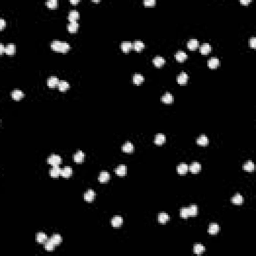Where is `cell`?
Masks as SVG:
<instances>
[{
  "label": "cell",
  "mask_w": 256,
  "mask_h": 256,
  "mask_svg": "<svg viewBox=\"0 0 256 256\" xmlns=\"http://www.w3.org/2000/svg\"><path fill=\"white\" fill-rule=\"evenodd\" d=\"M115 172H116L117 175H119V176H124V175L126 174V172H127L126 166H125L124 164H120V165H118L116 167Z\"/></svg>",
  "instance_id": "6"
},
{
  "label": "cell",
  "mask_w": 256,
  "mask_h": 256,
  "mask_svg": "<svg viewBox=\"0 0 256 256\" xmlns=\"http://www.w3.org/2000/svg\"><path fill=\"white\" fill-rule=\"evenodd\" d=\"M59 175H61V169H60L59 165L52 167L50 169V176L53 178H57Z\"/></svg>",
  "instance_id": "4"
},
{
  "label": "cell",
  "mask_w": 256,
  "mask_h": 256,
  "mask_svg": "<svg viewBox=\"0 0 256 256\" xmlns=\"http://www.w3.org/2000/svg\"><path fill=\"white\" fill-rule=\"evenodd\" d=\"M187 46L190 50H195V49L198 48V46H199L198 40H196V39H190V40L187 42Z\"/></svg>",
  "instance_id": "17"
},
{
  "label": "cell",
  "mask_w": 256,
  "mask_h": 256,
  "mask_svg": "<svg viewBox=\"0 0 256 256\" xmlns=\"http://www.w3.org/2000/svg\"><path fill=\"white\" fill-rule=\"evenodd\" d=\"M78 17H79V13H78L77 10H75V9L71 10V11L69 12V14H68V19L70 20V22L76 21L78 19Z\"/></svg>",
  "instance_id": "23"
},
{
  "label": "cell",
  "mask_w": 256,
  "mask_h": 256,
  "mask_svg": "<svg viewBox=\"0 0 256 256\" xmlns=\"http://www.w3.org/2000/svg\"><path fill=\"white\" fill-rule=\"evenodd\" d=\"M57 4H58L57 0H48V1L46 2V5L48 6V8H50V9H54V8L57 6Z\"/></svg>",
  "instance_id": "41"
},
{
  "label": "cell",
  "mask_w": 256,
  "mask_h": 256,
  "mask_svg": "<svg viewBox=\"0 0 256 256\" xmlns=\"http://www.w3.org/2000/svg\"><path fill=\"white\" fill-rule=\"evenodd\" d=\"M243 169L245 171H248V172H251V171L254 170V163L252 161H247L246 163L243 165Z\"/></svg>",
  "instance_id": "34"
},
{
  "label": "cell",
  "mask_w": 256,
  "mask_h": 256,
  "mask_svg": "<svg viewBox=\"0 0 256 256\" xmlns=\"http://www.w3.org/2000/svg\"><path fill=\"white\" fill-rule=\"evenodd\" d=\"M218 65H219V59H218V58L212 57V58H210V59L208 60V66H209V68L214 69V68H216Z\"/></svg>",
  "instance_id": "24"
},
{
  "label": "cell",
  "mask_w": 256,
  "mask_h": 256,
  "mask_svg": "<svg viewBox=\"0 0 256 256\" xmlns=\"http://www.w3.org/2000/svg\"><path fill=\"white\" fill-rule=\"evenodd\" d=\"M133 48L135 49L136 51H141L144 48V43L141 40H136L135 42L133 43Z\"/></svg>",
  "instance_id": "33"
},
{
  "label": "cell",
  "mask_w": 256,
  "mask_h": 256,
  "mask_svg": "<svg viewBox=\"0 0 256 256\" xmlns=\"http://www.w3.org/2000/svg\"><path fill=\"white\" fill-rule=\"evenodd\" d=\"M165 140H166L165 135L162 133H158L157 135L155 136V138H154V142H155V144H157V145H162L164 142H165Z\"/></svg>",
  "instance_id": "9"
},
{
  "label": "cell",
  "mask_w": 256,
  "mask_h": 256,
  "mask_svg": "<svg viewBox=\"0 0 256 256\" xmlns=\"http://www.w3.org/2000/svg\"><path fill=\"white\" fill-rule=\"evenodd\" d=\"M54 248H55V244H54L50 239H48L46 241V243H45V249H46L47 251H53Z\"/></svg>",
  "instance_id": "39"
},
{
  "label": "cell",
  "mask_w": 256,
  "mask_h": 256,
  "mask_svg": "<svg viewBox=\"0 0 256 256\" xmlns=\"http://www.w3.org/2000/svg\"><path fill=\"white\" fill-rule=\"evenodd\" d=\"M47 162L52 166H57L61 163V157L59 155H57V154H52V155L48 157Z\"/></svg>",
  "instance_id": "2"
},
{
  "label": "cell",
  "mask_w": 256,
  "mask_h": 256,
  "mask_svg": "<svg viewBox=\"0 0 256 256\" xmlns=\"http://www.w3.org/2000/svg\"><path fill=\"white\" fill-rule=\"evenodd\" d=\"M121 49H122L123 52L127 53V52L130 51V49L133 48V43L129 42V41H124V42L121 43Z\"/></svg>",
  "instance_id": "8"
},
{
  "label": "cell",
  "mask_w": 256,
  "mask_h": 256,
  "mask_svg": "<svg viewBox=\"0 0 256 256\" xmlns=\"http://www.w3.org/2000/svg\"><path fill=\"white\" fill-rule=\"evenodd\" d=\"M72 175V168L70 166H65L63 169H61V176L64 178H69Z\"/></svg>",
  "instance_id": "7"
},
{
  "label": "cell",
  "mask_w": 256,
  "mask_h": 256,
  "mask_svg": "<svg viewBox=\"0 0 256 256\" xmlns=\"http://www.w3.org/2000/svg\"><path fill=\"white\" fill-rule=\"evenodd\" d=\"M122 150L126 153H131L134 150V146L131 142H125L122 146Z\"/></svg>",
  "instance_id": "19"
},
{
  "label": "cell",
  "mask_w": 256,
  "mask_h": 256,
  "mask_svg": "<svg viewBox=\"0 0 256 256\" xmlns=\"http://www.w3.org/2000/svg\"><path fill=\"white\" fill-rule=\"evenodd\" d=\"M251 2V0H240V3H242V4H248V3H250Z\"/></svg>",
  "instance_id": "46"
},
{
  "label": "cell",
  "mask_w": 256,
  "mask_h": 256,
  "mask_svg": "<svg viewBox=\"0 0 256 256\" xmlns=\"http://www.w3.org/2000/svg\"><path fill=\"white\" fill-rule=\"evenodd\" d=\"M110 178V174L107 172V171H102V172L99 174L98 179L100 182H107Z\"/></svg>",
  "instance_id": "27"
},
{
  "label": "cell",
  "mask_w": 256,
  "mask_h": 256,
  "mask_svg": "<svg viewBox=\"0 0 256 256\" xmlns=\"http://www.w3.org/2000/svg\"><path fill=\"white\" fill-rule=\"evenodd\" d=\"M188 210H189V216H195L197 213H198V208L195 204H192L188 207Z\"/></svg>",
  "instance_id": "38"
},
{
  "label": "cell",
  "mask_w": 256,
  "mask_h": 256,
  "mask_svg": "<svg viewBox=\"0 0 256 256\" xmlns=\"http://www.w3.org/2000/svg\"><path fill=\"white\" fill-rule=\"evenodd\" d=\"M165 63V59L162 56H155L153 58V64L156 67H161L163 66V64Z\"/></svg>",
  "instance_id": "10"
},
{
  "label": "cell",
  "mask_w": 256,
  "mask_h": 256,
  "mask_svg": "<svg viewBox=\"0 0 256 256\" xmlns=\"http://www.w3.org/2000/svg\"><path fill=\"white\" fill-rule=\"evenodd\" d=\"M197 143H198L199 145H201V146H205V145L208 144V138L206 137L205 135L199 136L198 139H197Z\"/></svg>",
  "instance_id": "35"
},
{
  "label": "cell",
  "mask_w": 256,
  "mask_h": 256,
  "mask_svg": "<svg viewBox=\"0 0 256 256\" xmlns=\"http://www.w3.org/2000/svg\"><path fill=\"white\" fill-rule=\"evenodd\" d=\"M210 51H211V46H210V44H208V43H203L200 46V52L203 55L208 54Z\"/></svg>",
  "instance_id": "25"
},
{
  "label": "cell",
  "mask_w": 256,
  "mask_h": 256,
  "mask_svg": "<svg viewBox=\"0 0 256 256\" xmlns=\"http://www.w3.org/2000/svg\"><path fill=\"white\" fill-rule=\"evenodd\" d=\"M70 3L71 4H77L78 3V0H70Z\"/></svg>",
  "instance_id": "47"
},
{
  "label": "cell",
  "mask_w": 256,
  "mask_h": 256,
  "mask_svg": "<svg viewBox=\"0 0 256 256\" xmlns=\"http://www.w3.org/2000/svg\"><path fill=\"white\" fill-rule=\"evenodd\" d=\"M15 52V45L13 43H9L7 46H5V53L8 55H13Z\"/></svg>",
  "instance_id": "32"
},
{
  "label": "cell",
  "mask_w": 256,
  "mask_h": 256,
  "mask_svg": "<svg viewBox=\"0 0 256 256\" xmlns=\"http://www.w3.org/2000/svg\"><path fill=\"white\" fill-rule=\"evenodd\" d=\"M180 216L182 218H187L189 216V210H188V207H183L180 210Z\"/></svg>",
  "instance_id": "40"
},
{
  "label": "cell",
  "mask_w": 256,
  "mask_h": 256,
  "mask_svg": "<svg viewBox=\"0 0 256 256\" xmlns=\"http://www.w3.org/2000/svg\"><path fill=\"white\" fill-rule=\"evenodd\" d=\"M155 0H144L145 5H154L155 4Z\"/></svg>",
  "instance_id": "43"
},
{
  "label": "cell",
  "mask_w": 256,
  "mask_h": 256,
  "mask_svg": "<svg viewBox=\"0 0 256 256\" xmlns=\"http://www.w3.org/2000/svg\"><path fill=\"white\" fill-rule=\"evenodd\" d=\"M169 219H170V217H169V215L167 213H165V212H161V213L158 214V221H159L161 224L166 223Z\"/></svg>",
  "instance_id": "20"
},
{
  "label": "cell",
  "mask_w": 256,
  "mask_h": 256,
  "mask_svg": "<svg viewBox=\"0 0 256 256\" xmlns=\"http://www.w3.org/2000/svg\"><path fill=\"white\" fill-rule=\"evenodd\" d=\"M250 46L252 47V48H255L256 47V38L255 37H252L250 39Z\"/></svg>",
  "instance_id": "42"
},
{
  "label": "cell",
  "mask_w": 256,
  "mask_h": 256,
  "mask_svg": "<svg viewBox=\"0 0 256 256\" xmlns=\"http://www.w3.org/2000/svg\"><path fill=\"white\" fill-rule=\"evenodd\" d=\"M143 80H144V77H143L141 74H139V73H137V74H134V76H133V82L135 84L139 85V84H141L143 82Z\"/></svg>",
  "instance_id": "37"
},
{
  "label": "cell",
  "mask_w": 256,
  "mask_h": 256,
  "mask_svg": "<svg viewBox=\"0 0 256 256\" xmlns=\"http://www.w3.org/2000/svg\"><path fill=\"white\" fill-rule=\"evenodd\" d=\"M188 168H189V170L191 171L192 173H198L201 169V165H200V163H198V162H193Z\"/></svg>",
  "instance_id": "21"
},
{
  "label": "cell",
  "mask_w": 256,
  "mask_h": 256,
  "mask_svg": "<svg viewBox=\"0 0 256 256\" xmlns=\"http://www.w3.org/2000/svg\"><path fill=\"white\" fill-rule=\"evenodd\" d=\"M51 48L53 49L54 51L65 53V52H67L70 49V45H69V43L65 42V41L53 40L51 43Z\"/></svg>",
  "instance_id": "1"
},
{
  "label": "cell",
  "mask_w": 256,
  "mask_h": 256,
  "mask_svg": "<svg viewBox=\"0 0 256 256\" xmlns=\"http://www.w3.org/2000/svg\"><path fill=\"white\" fill-rule=\"evenodd\" d=\"M5 27V20L3 18L0 19V29H3Z\"/></svg>",
  "instance_id": "44"
},
{
  "label": "cell",
  "mask_w": 256,
  "mask_h": 256,
  "mask_svg": "<svg viewBox=\"0 0 256 256\" xmlns=\"http://www.w3.org/2000/svg\"><path fill=\"white\" fill-rule=\"evenodd\" d=\"M204 250H205V248L202 244H195L194 247H193V251H194V253L197 255L202 254V253L204 252Z\"/></svg>",
  "instance_id": "26"
},
{
  "label": "cell",
  "mask_w": 256,
  "mask_h": 256,
  "mask_svg": "<svg viewBox=\"0 0 256 256\" xmlns=\"http://www.w3.org/2000/svg\"><path fill=\"white\" fill-rule=\"evenodd\" d=\"M162 101H163L164 103H166V104H170L173 101L172 94H171V93H169V92H166L165 94L162 96Z\"/></svg>",
  "instance_id": "29"
},
{
  "label": "cell",
  "mask_w": 256,
  "mask_h": 256,
  "mask_svg": "<svg viewBox=\"0 0 256 256\" xmlns=\"http://www.w3.org/2000/svg\"><path fill=\"white\" fill-rule=\"evenodd\" d=\"M122 222H123V218L119 215L114 216V217L111 219V224L113 227H120Z\"/></svg>",
  "instance_id": "5"
},
{
  "label": "cell",
  "mask_w": 256,
  "mask_h": 256,
  "mask_svg": "<svg viewBox=\"0 0 256 256\" xmlns=\"http://www.w3.org/2000/svg\"><path fill=\"white\" fill-rule=\"evenodd\" d=\"M47 240H48V237H47L46 234L43 233V232H39V233H37V235H36V241H37L38 243H46Z\"/></svg>",
  "instance_id": "11"
},
{
  "label": "cell",
  "mask_w": 256,
  "mask_h": 256,
  "mask_svg": "<svg viewBox=\"0 0 256 256\" xmlns=\"http://www.w3.org/2000/svg\"><path fill=\"white\" fill-rule=\"evenodd\" d=\"M69 88V83L65 80H62V81H59V84H58V89L62 92L66 91Z\"/></svg>",
  "instance_id": "31"
},
{
  "label": "cell",
  "mask_w": 256,
  "mask_h": 256,
  "mask_svg": "<svg viewBox=\"0 0 256 256\" xmlns=\"http://www.w3.org/2000/svg\"><path fill=\"white\" fill-rule=\"evenodd\" d=\"M78 27H79L78 23L76 22V21H73V22L69 23L68 26H67V29H68L70 32H72V33H74V32H76L78 30Z\"/></svg>",
  "instance_id": "30"
},
{
  "label": "cell",
  "mask_w": 256,
  "mask_h": 256,
  "mask_svg": "<svg viewBox=\"0 0 256 256\" xmlns=\"http://www.w3.org/2000/svg\"><path fill=\"white\" fill-rule=\"evenodd\" d=\"M187 80H188V75L187 73L185 72H181L178 75V77H177V82H178L179 84H181V85L185 84L186 82H187Z\"/></svg>",
  "instance_id": "15"
},
{
  "label": "cell",
  "mask_w": 256,
  "mask_h": 256,
  "mask_svg": "<svg viewBox=\"0 0 256 256\" xmlns=\"http://www.w3.org/2000/svg\"><path fill=\"white\" fill-rule=\"evenodd\" d=\"M218 231H219V225L216 224V223H211V224L209 225V227H208V232H209V234H211V235L217 234Z\"/></svg>",
  "instance_id": "14"
},
{
  "label": "cell",
  "mask_w": 256,
  "mask_h": 256,
  "mask_svg": "<svg viewBox=\"0 0 256 256\" xmlns=\"http://www.w3.org/2000/svg\"><path fill=\"white\" fill-rule=\"evenodd\" d=\"M47 84H48V86L50 88H54V87H56V86H58V84H59V79H58L56 76H51L48 78V80H47Z\"/></svg>",
  "instance_id": "3"
},
{
  "label": "cell",
  "mask_w": 256,
  "mask_h": 256,
  "mask_svg": "<svg viewBox=\"0 0 256 256\" xmlns=\"http://www.w3.org/2000/svg\"><path fill=\"white\" fill-rule=\"evenodd\" d=\"M231 201H232V203H234V204L239 205L243 202V197H242V195L239 194V193H236V194L231 198Z\"/></svg>",
  "instance_id": "18"
},
{
  "label": "cell",
  "mask_w": 256,
  "mask_h": 256,
  "mask_svg": "<svg viewBox=\"0 0 256 256\" xmlns=\"http://www.w3.org/2000/svg\"><path fill=\"white\" fill-rule=\"evenodd\" d=\"M3 52H5V47H4V45L2 44H0V53H3Z\"/></svg>",
  "instance_id": "45"
},
{
  "label": "cell",
  "mask_w": 256,
  "mask_h": 256,
  "mask_svg": "<svg viewBox=\"0 0 256 256\" xmlns=\"http://www.w3.org/2000/svg\"><path fill=\"white\" fill-rule=\"evenodd\" d=\"M50 240L55 245H58V244H60L62 242V237L59 235V234H54V235L50 238Z\"/></svg>",
  "instance_id": "36"
},
{
  "label": "cell",
  "mask_w": 256,
  "mask_h": 256,
  "mask_svg": "<svg viewBox=\"0 0 256 256\" xmlns=\"http://www.w3.org/2000/svg\"><path fill=\"white\" fill-rule=\"evenodd\" d=\"M188 165L186 163H180L178 167H177V171H178L179 174H185L188 171Z\"/></svg>",
  "instance_id": "28"
},
{
  "label": "cell",
  "mask_w": 256,
  "mask_h": 256,
  "mask_svg": "<svg viewBox=\"0 0 256 256\" xmlns=\"http://www.w3.org/2000/svg\"><path fill=\"white\" fill-rule=\"evenodd\" d=\"M186 58H187V54H186L184 51L179 50V51H177L176 53H175V59H176L177 61L183 62Z\"/></svg>",
  "instance_id": "12"
},
{
  "label": "cell",
  "mask_w": 256,
  "mask_h": 256,
  "mask_svg": "<svg viewBox=\"0 0 256 256\" xmlns=\"http://www.w3.org/2000/svg\"><path fill=\"white\" fill-rule=\"evenodd\" d=\"M94 197H95V192L93 191L92 189H88L87 191L84 193V199H85L86 201H88V202H91V201L94 199Z\"/></svg>",
  "instance_id": "13"
},
{
  "label": "cell",
  "mask_w": 256,
  "mask_h": 256,
  "mask_svg": "<svg viewBox=\"0 0 256 256\" xmlns=\"http://www.w3.org/2000/svg\"><path fill=\"white\" fill-rule=\"evenodd\" d=\"M84 153L82 152V151L78 150L76 153L74 154V161L76 162V163H81V162H83L84 160Z\"/></svg>",
  "instance_id": "22"
},
{
  "label": "cell",
  "mask_w": 256,
  "mask_h": 256,
  "mask_svg": "<svg viewBox=\"0 0 256 256\" xmlns=\"http://www.w3.org/2000/svg\"><path fill=\"white\" fill-rule=\"evenodd\" d=\"M11 96H12V98L14 99V100H20V99L22 98L23 96H24V93H23L21 90L16 89V90H13L12 91Z\"/></svg>",
  "instance_id": "16"
}]
</instances>
